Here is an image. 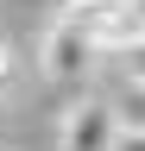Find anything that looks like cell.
<instances>
[{"label": "cell", "instance_id": "obj_1", "mask_svg": "<svg viewBox=\"0 0 145 151\" xmlns=\"http://www.w3.org/2000/svg\"><path fill=\"white\" fill-rule=\"evenodd\" d=\"M63 19L82 25L101 57H114V50L133 44V38H145V19H139L133 0H63Z\"/></svg>", "mask_w": 145, "mask_h": 151}, {"label": "cell", "instance_id": "obj_2", "mask_svg": "<svg viewBox=\"0 0 145 151\" xmlns=\"http://www.w3.org/2000/svg\"><path fill=\"white\" fill-rule=\"evenodd\" d=\"M38 63H44L50 82H82V76L95 69V63H107V57L88 44L82 25H69V19L57 13V19H50V32H44V44H38Z\"/></svg>", "mask_w": 145, "mask_h": 151}, {"label": "cell", "instance_id": "obj_3", "mask_svg": "<svg viewBox=\"0 0 145 151\" xmlns=\"http://www.w3.org/2000/svg\"><path fill=\"white\" fill-rule=\"evenodd\" d=\"M114 139H120L114 94H82V101L63 113V132H57L63 151H114Z\"/></svg>", "mask_w": 145, "mask_h": 151}, {"label": "cell", "instance_id": "obj_4", "mask_svg": "<svg viewBox=\"0 0 145 151\" xmlns=\"http://www.w3.org/2000/svg\"><path fill=\"white\" fill-rule=\"evenodd\" d=\"M114 107H120V126H145V76H120Z\"/></svg>", "mask_w": 145, "mask_h": 151}, {"label": "cell", "instance_id": "obj_5", "mask_svg": "<svg viewBox=\"0 0 145 151\" xmlns=\"http://www.w3.org/2000/svg\"><path fill=\"white\" fill-rule=\"evenodd\" d=\"M107 63H114L120 76H145V38H133V44H126V50H114Z\"/></svg>", "mask_w": 145, "mask_h": 151}, {"label": "cell", "instance_id": "obj_6", "mask_svg": "<svg viewBox=\"0 0 145 151\" xmlns=\"http://www.w3.org/2000/svg\"><path fill=\"white\" fill-rule=\"evenodd\" d=\"M114 151H145V126H120V139H114Z\"/></svg>", "mask_w": 145, "mask_h": 151}, {"label": "cell", "instance_id": "obj_7", "mask_svg": "<svg viewBox=\"0 0 145 151\" xmlns=\"http://www.w3.org/2000/svg\"><path fill=\"white\" fill-rule=\"evenodd\" d=\"M13 69H19V63H13V44H6V38H0V94L13 88Z\"/></svg>", "mask_w": 145, "mask_h": 151}, {"label": "cell", "instance_id": "obj_8", "mask_svg": "<svg viewBox=\"0 0 145 151\" xmlns=\"http://www.w3.org/2000/svg\"><path fill=\"white\" fill-rule=\"evenodd\" d=\"M133 6H139V19H145V0H133Z\"/></svg>", "mask_w": 145, "mask_h": 151}]
</instances>
